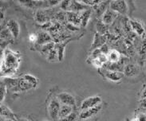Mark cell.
<instances>
[{
  "mask_svg": "<svg viewBox=\"0 0 146 121\" xmlns=\"http://www.w3.org/2000/svg\"><path fill=\"white\" fill-rule=\"evenodd\" d=\"M22 56L19 51L5 48L3 60L0 63V77H14L20 67Z\"/></svg>",
  "mask_w": 146,
  "mask_h": 121,
  "instance_id": "cell-1",
  "label": "cell"
},
{
  "mask_svg": "<svg viewBox=\"0 0 146 121\" xmlns=\"http://www.w3.org/2000/svg\"><path fill=\"white\" fill-rule=\"evenodd\" d=\"M61 104L56 96H51L47 101V112L50 117L53 121H58V115Z\"/></svg>",
  "mask_w": 146,
  "mask_h": 121,
  "instance_id": "cell-2",
  "label": "cell"
},
{
  "mask_svg": "<svg viewBox=\"0 0 146 121\" xmlns=\"http://www.w3.org/2000/svg\"><path fill=\"white\" fill-rule=\"evenodd\" d=\"M112 11L117 15H126L129 13V3L125 1H112L110 2V6Z\"/></svg>",
  "mask_w": 146,
  "mask_h": 121,
  "instance_id": "cell-3",
  "label": "cell"
},
{
  "mask_svg": "<svg viewBox=\"0 0 146 121\" xmlns=\"http://www.w3.org/2000/svg\"><path fill=\"white\" fill-rule=\"evenodd\" d=\"M102 104V99L99 96H92L84 99L81 103V110H86L93 108L97 106Z\"/></svg>",
  "mask_w": 146,
  "mask_h": 121,
  "instance_id": "cell-4",
  "label": "cell"
},
{
  "mask_svg": "<svg viewBox=\"0 0 146 121\" xmlns=\"http://www.w3.org/2000/svg\"><path fill=\"white\" fill-rule=\"evenodd\" d=\"M56 97L58 100L61 104L62 105L70 106L72 108H74L76 106V99L70 93L67 92H61L56 95Z\"/></svg>",
  "mask_w": 146,
  "mask_h": 121,
  "instance_id": "cell-5",
  "label": "cell"
},
{
  "mask_svg": "<svg viewBox=\"0 0 146 121\" xmlns=\"http://www.w3.org/2000/svg\"><path fill=\"white\" fill-rule=\"evenodd\" d=\"M102 108V104L97 106V107L81 111V112L78 114V119H80L81 120H90L91 118L96 116L101 112Z\"/></svg>",
  "mask_w": 146,
  "mask_h": 121,
  "instance_id": "cell-6",
  "label": "cell"
},
{
  "mask_svg": "<svg viewBox=\"0 0 146 121\" xmlns=\"http://www.w3.org/2000/svg\"><path fill=\"white\" fill-rule=\"evenodd\" d=\"M3 83L6 85L7 89L12 93H19V77H6L3 78Z\"/></svg>",
  "mask_w": 146,
  "mask_h": 121,
  "instance_id": "cell-7",
  "label": "cell"
},
{
  "mask_svg": "<svg viewBox=\"0 0 146 121\" xmlns=\"http://www.w3.org/2000/svg\"><path fill=\"white\" fill-rule=\"evenodd\" d=\"M7 29L10 32L13 38L17 39L20 34V26L19 22L15 19H9L7 22Z\"/></svg>",
  "mask_w": 146,
  "mask_h": 121,
  "instance_id": "cell-8",
  "label": "cell"
},
{
  "mask_svg": "<svg viewBox=\"0 0 146 121\" xmlns=\"http://www.w3.org/2000/svg\"><path fill=\"white\" fill-rule=\"evenodd\" d=\"M103 77L108 81H110L112 82L117 83L120 82L125 77L123 72H119V71L114 70H103L102 73Z\"/></svg>",
  "mask_w": 146,
  "mask_h": 121,
  "instance_id": "cell-9",
  "label": "cell"
},
{
  "mask_svg": "<svg viewBox=\"0 0 146 121\" xmlns=\"http://www.w3.org/2000/svg\"><path fill=\"white\" fill-rule=\"evenodd\" d=\"M66 20H67L68 23L76 27L81 26V24H82L81 13L66 12Z\"/></svg>",
  "mask_w": 146,
  "mask_h": 121,
  "instance_id": "cell-10",
  "label": "cell"
},
{
  "mask_svg": "<svg viewBox=\"0 0 146 121\" xmlns=\"http://www.w3.org/2000/svg\"><path fill=\"white\" fill-rule=\"evenodd\" d=\"M118 15L117 13H115L113 11H112L110 8L109 7L107 9L106 11L104 12V14L102 16V22L105 25H110L112 24L113 22H114L116 19L117 18Z\"/></svg>",
  "mask_w": 146,
  "mask_h": 121,
  "instance_id": "cell-11",
  "label": "cell"
},
{
  "mask_svg": "<svg viewBox=\"0 0 146 121\" xmlns=\"http://www.w3.org/2000/svg\"><path fill=\"white\" fill-rule=\"evenodd\" d=\"M0 117L3 120H11L16 121L17 116L11 111V109L5 104H0Z\"/></svg>",
  "mask_w": 146,
  "mask_h": 121,
  "instance_id": "cell-12",
  "label": "cell"
},
{
  "mask_svg": "<svg viewBox=\"0 0 146 121\" xmlns=\"http://www.w3.org/2000/svg\"><path fill=\"white\" fill-rule=\"evenodd\" d=\"M124 76L127 77H134L139 73V69L134 64H127L124 67Z\"/></svg>",
  "mask_w": 146,
  "mask_h": 121,
  "instance_id": "cell-13",
  "label": "cell"
},
{
  "mask_svg": "<svg viewBox=\"0 0 146 121\" xmlns=\"http://www.w3.org/2000/svg\"><path fill=\"white\" fill-rule=\"evenodd\" d=\"M129 24H130L131 28L133 29V30L139 36L145 35V29L144 27L143 24L136 19H130L129 21Z\"/></svg>",
  "mask_w": 146,
  "mask_h": 121,
  "instance_id": "cell-14",
  "label": "cell"
},
{
  "mask_svg": "<svg viewBox=\"0 0 146 121\" xmlns=\"http://www.w3.org/2000/svg\"><path fill=\"white\" fill-rule=\"evenodd\" d=\"M50 42H52V37L49 33L42 31L38 34V38H37V42H36V46H42Z\"/></svg>",
  "mask_w": 146,
  "mask_h": 121,
  "instance_id": "cell-15",
  "label": "cell"
},
{
  "mask_svg": "<svg viewBox=\"0 0 146 121\" xmlns=\"http://www.w3.org/2000/svg\"><path fill=\"white\" fill-rule=\"evenodd\" d=\"M90 9L87 6L81 2V1H70V7H69V11L68 12H75V13H81L86 10Z\"/></svg>",
  "mask_w": 146,
  "mask_h": 121,
  "instance_id": "cell-16",
  "label": "cell"
},
{
  "mask_svg": "<svg viewBox=\"0 0 146 121\" xmlns=\"http://www.w3.org/2000/svg\"><path fill=\"white\" fill-rule=\"evenodd\" d=\"M35 19L40 25H45L49 21L47 11L45 10H37L35 14Z\"/></svg>",
  "mask_w": 146,
  "mask_h": 121,
  "instance_id": "cell-17",
  "label": "cell"
},
{
  "mask_svg": "<svg viewBox=\"0 0 146 121\" xmlns=\"http://www.w3.org/2000/svg\"><path fill=\"white\" fill-rule=\"evenodd\" d=\"M106 38L105 35H100L98 34H95L94 38V41L91 46L90 51L94 50L96 49H98L101 46H102L103 45L106 44Z\"/></svg>",
  "mask_w": 146,
  "mask_h": 121,
  "instance_id": "cell-18",
  "label": "cell"
},
{
  "mask_svg": "<svg viewBox=\"0 0 146 121\" xmlns=\"http://www.w3.org/2000/svg\"><path fill=\"white\" fill-rule=\"evenodd\" d=\"M73 112H74V108H72L70 106L61 104L59 112H58V120L66 117L69 115H70Z\"/></svg>",
  "mask_w": 146,
  "mask_h": 121,
  "instance_id": "cell-19",
  "label": "cell"
},
{
  "mask_svg": "<svg viewBox=\"0 0 146 121\" xmlns=\"http://www.w3.org/2000/svg\"><path fill=\"white\" fill-rule=\"evenodd\" d=\"M19 89L21 93V92H27V91L35 89L29 82L27 81L23 77H19Z\"/></svg>",
  "mask_w": 146,
  "mask_h": 121,
  "instance_id": "cell-20",
  "label": "cell"
},
{
  "mask_svg": "<svg viewBox=\"0 0 146 121\" xmlns=\"http://www.w3.org/2000/svg\"><path fill=\"white\" fill-rule=\"evenodd\" d=\"M107 58L108 61H110L111 64L117 63L121 61V54L116 50H111L107 54Z\"/></svg>",
  "mask_w": 146,
  "mask_h": 121,
  "instance_id": "cell-21",
  "label": "cell"
},
{
  "mask_svg": "<svg viewBox=\"0 0 146 121\" xmlns=\"http://www.w3.org/2000/svg\"><path fill=\"white\" fill-rule=\"evenodd\" d=\"M27 81H28L31 85L34 86L35 89H37L38 86L39 85V80L35 76L31 74V73H27V74H24L23 76H22Z\"/></svg>",
  "mask_w": 146,
  "mask_h": 121,
  "instance_id": "cell-22",
  "label": "cell"
},
{
  "mask_svg": "<svg viewBox=\"0 0 146 121\" xmlns=\"http://www.w3.org/2000/svg\"><path fill=\"white\" fill-rule=\"evenodd\" d=\"M91 15V10L90 9H88L84 11L81 12V18H82V24H81V26L82 27H86L87 24L90 21Z\"/></svg>",
  "mask_w": 146,
  "mask_h": 121,
  "instance_id": "cell-23",
  "label": "cell"
},
{
  "mask_svg": "<svg viewBox=\"0 0 146 121\" xmlns=\"http://www.w3.org/2000/svg\"><path fill=\"white\" fill-rule=\"evenodd\" d=\"M96 29H97V34L100 35H105L108 31V27L106 25L103 23L102 21H98L96 24Z\"/></svg>",
  "mask_w": 146,
  "mask_h": 121,
  "instance_id": "cell-24",
  "label": "cell"
},
{
  "mask_svg": "<svg viewBox=\"0 0 146 121\" xmlns=\"http://www.w3.org/2000/svg\"><path fill=\"white\" fill-rule=\"evenodd\" d=\"M54 46H55V44L52 42L48 43V44H46V45H44L42 46H41V50L40 51H41V53L46 58V56L48 55V54L54 48Z\"/></svg>",
  "mask_w": 146,
  "mask_h": 121,
  "instance_id": "cell-25",
  "label": "cell"
},
{
  "mask_svg": "<svg viewBox=\"0 0 146 121\" xmlns=\"http://www.w3.org/2000/svg\"><path fill=\"white\" fill-rule=\"evenodd\" d=\"M46 59H47L48 61H50V62H54V61H58V52L56 50L55 46L54 48L52 50L48 55L46 56Z\"/></svg>",
  "mask_w": 146,
  "mask_h": 121,
  "instance_id": "cell-26",
  "label": "cell"
},
{
  "mask_svg": "<svg viewBox=\"0 0 146 121\" xmlns=\"http://www.w3.org/2000/svg\"><path fill=\"white\" fill-rule=\"evenodd\" d=\"M7 87L1 81V83H0V104H2L3 102L4 101L5 98L7 97Z\"/></svg>",
  "mask_w": 146,
  "mask_h": 121,
  "instance_id": "cell-27",
  "label": "cell"
},
{
  "mask_svg": "<svg viewBox=\"0 0 146 121\" xmlns=\"http://www.w3.org/2000/svg\"><path fill=\"white\" fill-rule=\"evenodd\" d=\"M78 119V115L73 112L70 115H69L66 117L63 118L62 120H58V121H77V120Z\"/></svg>",
  "mask_w": 146,
  "mask_h": 121,
  "instance_id": "cell-28",
  "label": "cell"
},
{
  "mask_svg": "<svg viewBox=\"0 0 146 121\" xmlns=\"http://www.w3.org/2000/svg\"><path fill=\"white\" fill-rule=\"evenodd\" d=\"M84 5L87 6L88 7H94L96 5L100 3L101 1H95V0H82L81 1Z\"/></svg>",
  "mask_w": 146,
  "mask_h": 121,
  "instance_id": "cell-29",
  "label": "cell"
},
{
  "mask_svg": "<svg viewBox=\"0 0 146 121\" xmlns=\"http://www.w3.org/2000/svg\"><path fill=\"white\" fill-rule=\"evenodd\" d=\"M96 59L99 62L101 63L102 65H106L107 62H108V58H107V55L105 54H99Z\"/></svg>",
  "mask_w": 146,
  "mask_h": 121,
  "instance_id": "cell-30",
  "label": "cell"
},
{
  "mask_svg": "<svg viewBox=\"0 0 146 121\" xmlns=\"http://www.w3.org/2000/svg\"><path fill=\"white\" fill-rule=\"evenodd\" d=\"M70 1H62L60 3V7L62 11L68 12L69 11V7H70Z\"/></svg>",
  "mask_w": 146,
  "mask_h": 121,
  "instance_id": "cell-31",
  "label": "cell"
},
{
  "mask_svg": "<svg viewBox=\"0 0 146 121\" xmlns=\"http://www.w3.org/2000/svg\"><path fill=\"white\" fill-rule=\"evenodd\" d=\"M38 38V34H31L29 35V41L32 43H36Z\"/></svg>",
  "mask_w": 146,
  "mask_h": 121,
  "instance_id": "cell-32",
  "label": "cell"
},
{
  "mask_svg": "<svg viewBox=\"0 0 146 121\" xmlns=\"http://www.w3.org/2000/svg\"><path fill=\"white\" fill-rule=\"evenodd\" d=\"M136 117L137 118L138 121H146V113L140 112Z\"/></svg>",
  "mask_w": 146,
  "mask_h": 121,
  "instance_id": "cell-33",
  "label": "cell"
},
{
  "mask_svg": "<svg viewBox=\"0 0 146 121\" xmlns=\"http://www.w3.org/2000/svg\"><path fill=\"white\" fill-rule=\"evenodd\" d=\"M4 18H5V15H4V11L1 9L0 10V28L2 26V25L4 22Z\"/></svg>",
  "mask_w": 146,
  "mask_h": 121,
  "instance_id": "cell-34",
  "label": "cell"
},
{
  "mask_svg": "<svg viewBox=\"0 0 146 121\" xmlns=\"http://www.w3.org/2000/svg\"><path fill=\"white\" fill-rule=\"evenodd\" d=\"M140 105L142 108L146 109V98L145 99H141L140 100Z\"/></svg>",
  "mask_w": 146,
  "mask_h": 121,
  "instance_id": "cell-35",
  "label": "cell"
},
{
  "mask_svg": "<svg viewBox=\"0 0 146 121\" xmlns=\"http://www.w3.org/2000/svg\"><path fill=\"white\" fill-rule=\"evenodd\" d=\"M146 98V86L144 87V89L141 91V99H145Z\"/></svg>",
  "mask_w": 146,
  "mask_h": 121,
  "instance_id": "cell-36",
  "label": "cell"
},
{
  "mask_svg": "<svg viewBox=\"0 0 146 121\" xmlns=\"http://www.w3.org/2000/svg\"><path fill=\"white\" fill-rule=\"evenodd\" d=\"M4 49L3 47L2 46H0V63L2 61V60H3V54H4Z\"/></svg>",
  "mask_w": 146,
  "mask_h": 121,
  "instance_id": "cell-37",
  "label": "cell"
},
{
  "mask_svg": "<svg viewBox=\"0 0 146 121\" xmlns=\"http://www.w3.org/2000/svg\"><path fill=\"white\" fill-rule=\"evenodd\" d=\"M16 121H31V120H27V119H25V118L17 117V120H16Z\"/></svg>",
  "mask_w": 146,
  "mask_h": 121,
  "instance_id": "cell-38",
  "label": "cell"
},
{
  "mask_svg": "<svg viewBox=\"0 0 146 121\" xmlns=\"http://www.w3.org/2000/svg\"><path fill=\"white\" fill-rule=\"evenodd\" d=\"M130 121H138V120H137V117H134V118H133Z\"/></svg>",
  "mask_w": 146,
  "mask_h": 121,
  "instance_id": "cell-39",
  "label": "cell"
},
{
  "mask_svg": "<svg viewBox=\"0 0 146 121\" xmlns=\"http://www.w3.org/2000/svg\"><path fill=\"white\" fill-rule=\"evenodd\" d=\"M3 121H15V120H3Z\"/></svg>",
  "mask_w": 146,
  "mask_h": 121,
  "instance_id": "cell-40",
  "label": "cell"
},
{
  "mask_svg": "<svg viewBox=\"0 0 146 121\" xmlns=\"http://www.w3.org/2000/svg\"><path fill=\"white\" fill-rule=\"evenodd\" d=\"M0 83H1V80H0Z\"/></svg>",
  "mask_w": 146,
  "mask_h": 121,
  "instance_id": "cell-41",
  "label": "cell"
},
{
  "mask_svg": "<svg viewBox=\"0 0 146 121\" xmlns=\"http://www.w3.org/2000/svg\"><path fill=\"white\" fill-rule=\"evenodd\" d=\"M43 121H48V120H43Z\"/></svg>",
  "mask_w": 146,
  "mask_h": 121,
  "instance_id": "cell-42",
  "label": "cell"
},
{
  "mask_svg": "<svg viewBox=\"0 0 146 121\" xmlns=\"http://www.w3.org/2000/svg\"><path fill=\"white\" fill-rule=\"evenodd\" d=\"M0 10H1V8H0Z\"/></svg>",
  "mask_w": 146,
  "mask_h": 121,
  "instance_id": "cell-43",
  "label": "cell"
}]
</instances>
